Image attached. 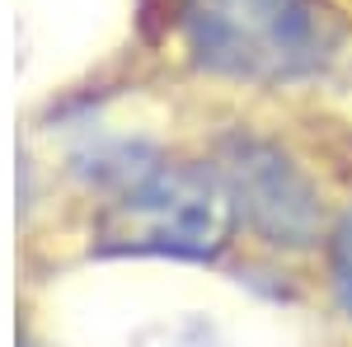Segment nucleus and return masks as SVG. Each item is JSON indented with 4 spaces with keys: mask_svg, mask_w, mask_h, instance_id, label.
<instances>
[{
    "mask_svg": "<svg viewBox=\"0 0 352 347\" xmlns=\"http://www.w3.org/2000/svg\"><path fill=\"white\" fill-rule=\"evenodd\" d=\"M179 24L197 66L254 85L300 80L343 43L324 0H179Z\"/></svg>",
    "mask_w": 352,
    "mask_h": 347,
    "instance_id": "nucleus-1",
    "label": "nucleus"
},
{
    "mask_svg": "<svg viewBox=\"0 0 352 347\" xmlns=\"http://www.w3.org/2000/svg\"><path fill=\"white\" fill-rule=\"evenodd\" d=\"M235 225L230 188L217 164H151L122 188L99 216L104 254H160V258H212Z\"/></svg>",
    "mask_w": 352,
    "mask_h": 347,
    "instance_id": "nucleus-2",
    "label": "nucleus"
},
{
    "mask_svg": "<svg viewBox=\"0 0 352 347\" xmlns=\"http://www.w3.org/2000/svg\"><path fill=\"white\" fill-rule=\"evenodd\" d=\"M217 174L230 188L235 216H244L254 235H263L277 249H310L320 240V225H324L320 192L305 179V169L272 141L244 132L226 136Z\"/></svg>",
    "mask_w": 352,
    "mask_h": 347,
    "instance_id": "nucleus-3",
    "label": "nucleus"
},
{
    "mask_svg": "<svg viewBox=\"0 0 352 347\" xmlns=\"http://www.w3.org/2000/svg\"><path fill=\"white\" fill-rule=\"evenodd\" d=\"M333 282H338V295L352 310V212L343 216V225L333 230Z\"/></svg>",
    "mask_w": 352,
    "mask_h": 347,
    "instance_id": "nucleus-4",
    "label": "nucleus"
}]
</instances>
